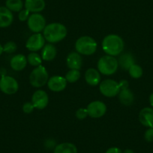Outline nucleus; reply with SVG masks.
Masks as SVG:
<instances>
[{"mask_svg": "<svg viewBox=\"0 0 153 153\" xmlns=\"http://www.w3.org/2000/svg\"><path fill=\"white\" fill-rule=\"evenodd\" d=\"M99 90L104 96L113 98L118 95L120 89L118 82L112 79H107L100 83Z\"/></svg>", "mask_w": 153, "mask_h": 153, "instance_id": "nucleus-6", "label": "nucleus"}, {"mask_svg": "<svg viewBox=\"0 0 153 153\" xmlns=\"http://www.w3.org/2000/svg\"><path fill=\"white\" fill-rule=\"evenodd\" d=\"M102 49L107 55L117 56L124 51L125 43L123 38L116 34H110L104 37L102 41Z\"/></svg>", "mask_w": 153, "mask_h": 153, "instance_id": "nucleus-1", "label": "nucleus"}, {"mask_svg": "<svg viewBox=\"0 0 153 153\" xmlns=\"http://www.w3.org/2000/svg\"><path fill=\"white\" fill-rule=\"evenodd\" d=\"M19 89L17 80L11 76H2L0 79V90L6 95L15 94Z\"/></svg>", "mask_w": 153, "mask_h": 153, "instance_id": "nucleus-8", "label": "nucleus"}, {"mask_svg": "<svg viewBox=\"0 0 153 153\" xmlns=\"http://www.w3.org/2000/svg\"><path fill=\"white\" fill-rule=\"evenodd\" d=\"M149 100L150 105H151V107L153 108V92L149 95Z\"/></svg>", "mask_w": 153, "mask_h": 153, "instance_id": "nucleus-34", "label": "nucleus"}, {"mask_svg": "<svg viewBox=\"0 0 153 153\" xmlns=\"http://www.w3.org/2000/svg\"><path fill=\"white\" fill-rule=\"evenodd\" d=\"M27 26L34 33H40L43 32L45 26H47L46 20L42 14L39 13H33L28 19Z\"/></svg>", "mask_w": 153, "mask_h": 153, "instance_id": "nucleus-7", "label": "nucleus"}, {"mask_svg": "<svg viewBox=\"0 0 153 153\" xmlns=\"http://www.w3.org/2000/svg\"><path fill=\"white\" fill-rule=\"evenodd\" d=\"M123 153H134V151L132 149H126L124 151V152Z\"/></svg>", "mask_w": 153, "mask_h": 153, "instance_id": "nucleus-35", "label": "nucleus"}, {"mask_svg": "<svg viewBox=\"0 0 153 153\" xmlns=\"http://www.w3.org/2000/svg\"><path fill=\"white\" fill-rule=\"evenodd\" d=\"M27 59L23 54H17L11 58L10 65L11 68L16 71H23L27 65Z\"/></svg>", "mask_w": 153, "mask_h": 153, "instance_id": "nucleus-17", "label": "nucleus"}, {"mask_svg": "<svg viewBox=\"0 0 153 153\" xmlns=\"http://www.w3.org/2000/svg\"><path fill=\"white\" fill-rule=\"evenodd\" d=\"M119 86H120V90H122V89H128V86H129L128 81L126 80H122L121 81L119 82Z\"/></svg>", "mask_w": 153, "mask_h": 153, "instance_id": "nucleus-32", "label": "nucleus"}, {"mask_svg": "<svg viewBox=\"0 0 153 153\" xmlns=\"http://www.w3.org/2000/svg\"><path fill=\"white\" fill-rule=\"evenodd\" d=\"M97 66L98 71L102 74L107 76L113 75L118 70V59L112 56H104L99 59Z\"/></svg>", "mask_w": 153, "mask_h": 153, "instance_id": "nucleus-4", "label": "nucleus"}, {"mask_svg": "<svg viewBox=\"0 0 153 153\" xmlns=\"http://www.w3.org/2000/svg\"><path fill=\"white\" fill-rule=\"evenodd\" d=\"M144 139L149 143L153 142V128H148L144 134Z\"/></svg>", "mask_w": 153, "mask_h": 153, "instance_id": "nucleus-31", "label": "nucleus"}, {"mask_svg": "<svg viewBox=\"0 0 153 153\" xmlns=\"http://www.w3.org/2000/svg\"><path fill=\"white\" fill-rule=\"evenodd\" d=\"M98 44L93 38L84 35L79 38L75 42V49L80 55L91 56L97 51Z\"/></svg>", "mask_w": 153, "mask_h": 153, "instance_id": "nucleus-3", "label": "nucleus"}, {"mask_svg": "<svg viewBox=\"0 0 153 153\" xmlns=\"http://www.w3.org/2000/svg\"><path fill=\"white\" fill-rule=\"evenodd\" d=\"M22 109H23V111L24 113H26V114H30V113H32L33 112L35 107H34L32 102H26L23 105V108Z\"/></svg>", "mask_w": 153, "mask_h": 153, "instance_id": "nucleus-30", "label": "nucleus"}, {"mask_svg": "<svg viewBox=\"0 0 153 153\" xmlns=\"http://www.w3.org/2000/svg\"><path fill=\"white\" fill-rule=\"evenodd\" d=\"M139 121L146 128H153V108L144 107L140 111Z\"/></svg>", "mask_w": 153, "mask_h": 153, "instance_id": "nucleus-13", "label": "nucleus"}, {"mask_svg": "<svg viewBox=\"0 0 153 153\" xmlns=\"http://www.w3.org/2000/svg\"><path fill=\"white\" fill-rule=\"evenodd\" d=\"M87 111L89 117L93 119L101 118L107 113V105L101 101H93L88 104Z\"/></svg>", "mask_w": 153, "mask_h": 153, "instance_id": "nucleus-10", "label": "nucleus"}, {"mask_svg": "<svg viewBox=\"0 0 153 153\" xmlns=\"http://www.w3.org/2000/svg\"><path fill=\"white\" fill-rule=\"evenodd\" d=\"M29 16H30V12L28 11L27 9H23L19 12L18 14V19L20 20L21 22H24L28 20L29 19Z\"/></svg>", "mask_w": 153, "mask_h": 153, "instance_id": "nucleus-29", "label": "nucleus"}, {"mask_svg": "<svg viewBox=\"0 0 153 153\" xmlns=\"http://www.w3.org/2000/svg\"><path fill=\"white\" fill-rule=\"evenodd\" d=\"M118 62L119 66H120L123 70L128 71L130 68L131 66L135 64V59L131 53H123V55L120 56V59H118Z\"/></svg>", "mask_w": 153, "mask_h": 153, "instance_id": "nucleus-21", "label": "nucleus"}, {"mask_svg": "<svg viewBox=\"0 0 153 153\" xmlns=\"http://www.w3.org/2000/svg\"><path fill=\"white\" fill-rule=\"evenodd\" d=\"M68 30L65 25L60 23H51L45 26L43 35L45 40L51 44L58 43L67 36Z\"/></svg>", "mask_w": 153, "mask_h": 153, "instance_id": "nucleus-2", "label": "nucleus"}, {"mask_svg": "<svg viewBox=\"0 0 153 153\" xmlns=\"http://www.w3.org/2000/svg\"><path fill=\"white\" fill-rule=\"evenodd\" d=\"M105 153H123L118 147H111L106 151Z\"/></svg>", "mask_w": 153, "mask_h": 153, "instance_id": "nucleus-33", "label": "nucleus"}, {"mask_svg": "<svg viewBox=\"0 0 153 153\" xmlns=\"http://www.w3.org/2000/svg\"><path fill=\"white\" fill-rule=\"evenodd\" d=\"M57 54V50L53 44H47L45 45L42 51V59L47 62L53 61L56 58Z\"/></svg>", "mask_w": 153, "mask_h": 153, "instance_id": "nucleus-19", "label": "nucleus"}, {"mask_svg": "<svg viewBox=\"0 0 153 153\" xmlns=\"http://www.w3.org/2000/svg\"><path fill=\"white\" fill-rule=\"evenodd\" d=\"M24 5L29 12L39 13L45 9L46 3L45 0H26Z\"/></svg>", "mask_w": 153, "mask_h": 153, "instance_id": "nucleus-18", "label": "nucleus"}, {"mask_svg": "<svg viewBox=\"0 0 153 153\" xmlns=\"http://www.w3.org/2000/svg\"><path fill=\"white\" fill-rule=\"evenodd\" d=\"M26 59H27L28 63L32 66H35V67L41 65L42 60H43L42 58V56L36 52H31L27 56Z\"/></svg>", "mask_w": 153, "mask_h": 153, "instance_id": "nucleus-24", "label": "nucleus"}, {"mask_svg": "<svg viewBox=\"0 0 153 153\" xmlns=\"http://www.w3.org/2000/svg\"><path fill=\"white\" fill-rule=\"evenodd\" d=\"M101 73L95 68H89L85 73V80L89 85L95 86L101 83Z\"/></svg>", "mask_w": 153, "mask_h": 153, "instance_id": "nucleus-15", "label": "nucleus"}, {"mask_svg": "<svg viewBox=\"0 0 153 153\" xmlns=\"http://www.w3.org/2000/svg\"><path fill=\"white\" fill-rule=\"evenodd\" d=\"M2 53H3V46L0 45V56L2 55Z\"/></svg>", "mask_w": 153, "mask_h": 153, "instance_id": "nucleus-36", "label": "nucleus"}, {"mask_svg": "<svg viewBox=\"0 0 153 153\" xmlns=\"http://www.w3.org/2000/svg\"><path fill=\"white\" fill-rule=\"evenodd\" d=\"M49 80V74L43 65L35 67L29 75V83L33 87L41 88L46 85Z\"/></svg>", "mask_w": 153, "mask_h": 153, "instance_id": "nucleus-5", "label": "nucleus"}, {"mask_svg": "<svg viewBox=\"0 0 153 153\" xmlns=\"http://www.w3.org/2000/svg\"><path fill=\"white\" fill-rule=\"evenodd\" d=\"M128 71L129 75L134 79L140 78L143 74L142 67L140 66L139 65H137L136 63L134 64L132 66H131V68L128 70Z\"/></svg>", "mask_w": 153, "mask_h": 153, "instance_id": "nucleus-26", "label": "nucleus"}, {"mask_svg": "<svg viewBox=\"0 0 153 153\" xmlns=\"http://www.w3.org/2000/svg\"><path fill=\"white\" fill-rule=\"evenodd\" d=\"M14 21L12 12L6 7H0V28H6L11 26Z\"/></svg>", "mask_w": 153, "mask_h": 153, "instance_id": "nucleus-16", "label": "nucleus"}, {"mask_svg": "<svg viewBox=\"0 0 153 153\" xmlns=\"http://www.w3.org/2000/svg\"><path fill=\"white\" fill-rule=\"evenodd\" d=\"M66 64L69 69L80 70L83 65L81 55L77 52L70 53L66 58Z\"/></svg>", "mask_w": 153, "mask_h": 153, "instance_id": "nucleus-14", "label": "nucleus"}, {"mask_svg": "<svg viewBox=\"0 0 153 153\" xmlns=\"http://www.w3.org/2000/svg\"><path fill=\"white\" fill-rule=\"evenodd\" d=\"M5 7L12 12H20L23 10V3L22 0H6Z\"/></svg>", "mask_w": 153, "mask_h": 153, "instance_id": "nucleus-23", "label": "nucleus"}, {"mask_svg": "<svg viewBox=\"0 0 153 153\" xmlns=\"http://www.w3.org/2000/svg\"><path fill=\"white\" fill-rule=\"evenodd\" d=\"M67 80L64 76L55 75L51 76L48 81V86L51 91L55 92H59L64 90L67 86Z\"/></svg>", "mask_w": 153, "mask_h": 153, "instance_id": "nucleus-12", "label": "nucleus"}, {"mask_svg": "<svg viewBox=\"0 0 153 153\" xmlns=\"http://www.w3.org/2000/svg\"><path fill=\"white\" fill-rule=\"evenodd\" d=\"M17 49V46L15 42H8L3 46V52L7 53H13L16 52Z\"/></svg>", "mask_w": 153, "mask_h": 153, "instance_id": "nucleus-27", "label": "nucleus"}, {"mask_svg": "<svg viewBox=\"0 0 153 153\" xmlns=\"http://www.w3.org/2000/svg\"><path fill=\"white\" fill-rule=\"evenodd\" d=\"M119 101L125 106L131 105L134 101V95L132 91L129 89H122L118 94Z\"/></svg>", "mask_w": 153, "mask_h": 153, "instance_id": "nucleus-20", "label": "nucleus"}, {"mask_svg": "<svg viewBox=\"0 0 153 153\" xmlns=\"http://www.w3.org/2000/svg\"><path fill=\"white\" fill-rule=\"evenodd\" d=\"M88 116H89V114H88V111L86 108H79L75 113V117L79 120H85Z\"/></svg>", "mask_w": 153, "mask_h": 153, "instance_id": "nucleus-28", "label": "nucleus"}, {"mask_svg": "<svg viewBox=\"0 0 153 153\" xmlns=\"http://www.w3.org/2000/svg\"><path fill=\"white\" fill-rule=\"evenodd\" d=\"M31 102L33 104L34 107L38 110H43L46 108L49 103V97L48 93L42 89H38L35 91L32 96Z\"/></svg>", "mask_w": 153, "mask_h": 153, "instance_id": "nucleus-11", "label": "nucleus"}, {"mask_svg": "<svg viewBox=\"0 0 153 153\" xmlns=\"http://www.w3.org/2000/svg\"><path fill=\"white\" fill-rule=\"evenodd\" d=\"M81 74L80 70H75V69H70L66 73L65 78L67 80L68 83H74L76 82L80 78Z\"/></svg>", "mask_w": 153, "mask_h": 153, "instance_id": "nucleus-25", "label": "nucleus"}, {"mask_svg": "<svg viewBox=\"0 0 153 153\" xmlns=\"http://www.w3.org/2000/svg\"><path fill=\"white\" fill-rule=\"evenodd\" d=\"M53 153H77V148L71 143H62L56 146Z\"/></svg>", "mask_w": 153, "mask_h": 153, "instance_id": "nucleus-22", "label": "nucleus"}, {"mask_svg": "<svg viewBox=\"0 0 153 153\" xmlns=\"http://www.w3.org/2000/svg\"><path fill=\"white\" fill-rule=\"evenodd\" d=\"M45 37L41 33H34L27 39L26 42V49L31 52H37L45 47Z\"/></svg>", "mask_w": 153, "mask_h": 153, "instance_id": "nucleus-9", "label": "nucleus"}]
</instances>
